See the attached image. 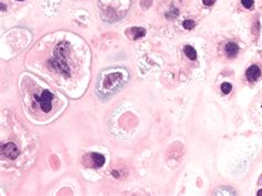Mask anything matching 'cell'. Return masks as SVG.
Returning a JSON list of instances; mask_svg holds the SVG:
<instances>
[{
	"label": "cell",
	"mask_w": 262,
	"mask_h": 196,
	"mask_svg": "<svg viewBox=\"0 0 262 196\" xmlns=\"http://www.w3.org/2000/svg\"><path fill=\"white\" fill-rule=\"evenodd\" d=\"M124 82L125 80H123L122 73L114 72L107 74L104 78V80L97 83V92L104 97H109V95L117 92L124 84Z\"/></svg>",
	"instance_id": "1"
},
{
	"label": "cell",
	"mask_w": 262,
	"mask_h": 196,
	"mask_svg": "<svg viewBox=\"0 0 262 196\" xmlns=\"http://www.w3.org/2000/svg\"><path fill=\"white\" fill-rule=\"evenodd\" d=\"M1 10H2V11H3V10H6L5 9V6H3V5H1Z\"/></svg>",
	"instance_id": "15"
},
{
	"label": "cell",
	"mask_w": 262,
	"mask_h": 196,
	"mask_svg": "<svg viewBox=\"0 0 262 196\" xmlns=\"http://www.w3.org/2000/svg\"><path fill=\"white\" fill-rule=\"evenodd\" d=\"M241 3H242L243 7L247 9H250L253 6V0H241Z\"/></svg>",
	"instance_id": "12"
},
{
	"label": "cell",
	"mask_w": 262,
	"mask_h": 196,
	"mask_svg": "<svg viewBox=\"0 0 262 196\" xmlns=\"http://www.w3.org/2000/svg\"><path fill=\"white\" fill-rule=\"evenodd\" d=\"M226 53L228 54L229 58H233V57L237 56V53H238V44L235 43V42H229V43L226 44Z\"/></svg>",
	"instance_id": "5"
},
{
	"label": "cell",
	"mask_w": 262,
	"mask_h": 196,
	"mask_svg": "<svg viewBox=\"0 0 262 196\" xmlns=\"http://www.w3.org/2000/svg\"><path fill=\"white\" fill-rule=\"evenodd\" d=\"M34 98L36 99V101L39 102L40 108H41V110L43 112L48 113V112L51 110V108H52L51 102H52V100H53V94H52L50 91L46 90V91H43V93L41 94V97L34 95Z\"/></svg>",
	"instance_id": "2"
},
{
	"label": "cell",
	"mask_w": 262,
	"mask_h": 196,
	"mask_svg": "<svg viewBox=\"0 0 262 196\" xmlns=\"http://www.w3.org/2000/svg\"><path fill=\"white\" fill-rule=\"evenodd\" d=\"M235 192L229 186H221L214 192V195H235Z\"/></svg>",
	"instance_id": "8"
},
{
	"label": "cell",
	"mask_w": 262,
	"mask_h": 196,
	"mask_svg": "<svg viewBox=\"0 0 262 196\" xmlns=\"http://www.w3.org/2000/svg\"><path fill=\"white\" fill-rule=\"evenodd\" d=\"M195 26H196V23H195V21H192V20H190V19L185 20L184 23H182V27H184L185 29H187V30H192V29H194Z\"/></svg>",
	"instance_id": "10"
},
{
	"label": "cell",
	"mask_w": 262,
	"mask_h": 196,
	"mask_svg": "<svg viewBox=\"0 0 262 196\" xmlns=\"http://www.w3.org/2000/svg\"><path fill=\"white\" fill-rule=\"evenodd\" d=\"M258 195H262V189H259V191H258Z\"/></svg>",
	"instance_id": "14"
},
{
	"label": "cell",
	"mask_w": 262,
	"mask_h": 196,
	"mask_svg": "<svg viewBox=\"0 0 262 196\" xmlns=\"http://www.w3.org/2000/svg\"><path fill=\"white\" fill-rule=\"evenodd\" d=\"M202 3H204L205 6H211L216 3V0H202Z\"/></svg>",
	"instance_id": "13"
},
{
	"label": "cell",
	"mask_w": 262,
	"mask_h": 196,
	"mask_svg": "<svg viewBox=\"0 0 262 196\" xmlns=\"http://www.w3.org/2000/svg\"><path fill=\"white\" fill-rule=\"evenodd\" d=\"M91 158L92 161L94 163V165L96 167H102L105 163V158L102 154H99V153H91Z\"/></svg>",
	"instance_id": "6"
},
{
	"label": "cell",
	"mask_w": 262,
	"mask_h": 196,
	"mask_svg": "<svg viewBox=\"0 0 262 196\" xmlns=\"http://www.w3.org/2000/svg\"><path fill=\"white\" fill-rule=\"evenodd\" d=\"M18 1H22V0H18Z\"/></svg>",
	"instance_id": "16"
},
{
	"label": "cell",
	"mask_w": 262,
	"mask_h": 196,
	"mask_svg": "<svg viewBox=\"0 0 262 196\" xmlns=\"http://www.w3.org/2000/svg\"><path fill=\"white\" fill-rule=\"evenodd\" d=\"M2 153L6 155V158L10 160H15L19 156V150L13 143H7L2 146Z\"/></svg>",
	"instance_id": "3"
},
{
	"label": "cell",
	"mask_w": 262,
	"mask_h": 196,
	"mask_svg": "<svg viewBox=\"0 0 262 196\" xmlns=\"http://www.w3.org/2000/svg\"><path fill=\"white\" fill-rule=\"evenodd\" d=\"M127 32H131V34L133 36L132 38H133L134 40H136V39H138V38H142V37H144L146 33L145 29H143V28H138V27L132 28V29Z\"/></svg>",
	"instance_id": "7"
},
{
	"label": "cell",
	"mask_w": 262,
	"mask_h": 196,
	"mask_svg": "<svg viewBox=\"0 0 262 196\" xmlns=\"http://www.w3.org/2000/svg\"><path fill=\"white\" fill-rule=\"evenodd\" d=\"M184 52L190 60H196L197 59V52L192 46H186L184 49Z\"/></svg>",
	"instance_id": "9"
},
{
	"label": "cell",
	"mask_w": 262,
	"mask_h": 196,
	"mask_svg": "<svg viewBox=\"0 0 262 196\" xmlns=\"http://www.w3.org/2000/svg\"><path fill=\"white\" fill-rule=\"evenodd\" d=\"M231 90H232V85H231L230 83L223 82L222 84H221V91H222L225 94H228V93H230Z\"/></svg>",
	"instance_id": "11"
},
{
	"label": "cell",
	"mask_w": 262,
	"mask_h": 196,
	"mask_svg": "<svg viewBox=\"0 0 262 196\" xmlns=\"http://www.w3.org/2000/svg\"><path fill=\"white\" fill-rule=\"evenodd\" d=\"M245 75H247L249 81H255V80H258L259 77L261 75V70H260V68L258 65L253 64L248 68L247 72H245Z\"/></svg>",
	"instance_id": "4"
}]
</instances>
